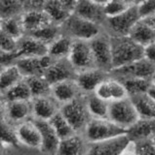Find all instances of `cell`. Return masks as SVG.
Here are the masks:
<instances>
[{"label":"cell","mask_w":155,"mask_h":155,"mask_svg":"<svg viewBox=\"0 0 155 155\" xmlns=\"http://www.w3.org/2000/svg\"><path fill=\"white\" fill-rule=\"evenodd\" d=\"M108 118L120 127L128 130L139 118L138 110L130 97L109 103Z\"/></svg>","instance_id":"5b68a950"},{"label":"cell","mask_w":155,"mask_h":155,"mask_svg":"<svg viewBox=\"0 0 155 155\" xmlns=\"http://www.w3.org/2000/svg\"><path fill=\"white\" fill-rule=\"evenodd\" d=\"M120 81L123 82L129 97H133L143 93H147L152 87V82L150 79L135 78V79H125Z\"/></svg>","instance_id":"e575fe53"},{"label":"cell","mask_w":155,"mask_h":155,"mask_svg":"<svg viewBox=\"0 0 155 155\" xmlns=\"http://www.w3.org/2000/svg\"><path fill=\"white\" fill-rule=\"evenodd\" d=\"M89 142L83 134L75 133L69 138L61 140L58 150L59 155H88Z\"/></svg>","instance_id":"7402d4cb"},{"label":"cell","mask_w":155,"mask_h":155,"mask_svg":"<svg viewBox=\"0 0 155 155\" xmlns=\"http://www.w3.org/2000/svg\"><path fill=\"white\" fill-rule=\"evenodd\" d=\"M16 132L19 142L23 148L40 152L42 139L40 130L34 119H28L16 126Z\"/></svg>","instance_id":"7c38bea8"},{"label":"cell","mask_w":155,"mask_h":155,"mask_svg":"<svg viewBox=\"0 0 155 155\" xmlns=\"http://www.w3.org/2000/svg\"><path fill=\"white\" fill-rule=\"evenodd\" d=\"M53 59L49 55L33 56L19 58L16 64L25 78L34 76H44L47 68L50 66Z\"/></svg>","instance_id":"e0dca14e"},{"label":"cell","mask_w":155,"mask_h":155,"mask_svg":"<svg viewBox=\"0 0 155 155\" xmlns=\"http://www.w3.org/2000/svg\"><path fill=\"white\" fill-rule=\"evenodd\" d=\"M31 103L33 119L50 120L62 110V105L52 96V94L33 98Z\"/></svg>","instance_id":"9a60e30c"},{"label":"cell","mask_w":155,"mask_h":155,"mask_svg":"<svg viewBox=\"0 0 155 155\" xmlns=\"http://www.w3.org/2000/svg\"><path fill=\"white\" fill-rule=\"evenodd\" d=\"M127 133L96 143H89L88 155H123L130 143Z\"/></svg>","instance_id":"30bf717a"},{"label":"cell","mask_w":155,"mask_h":155,"mask_svg":"<svg viewBox=\"0 0 155 155\" xmlns=\"http://www.w3.org/2000/svg\"><path fill=\"white\" fill-rule=\"evenodd\" d=\"M121 1H123L125 3H128L130 5H134L136 4V0H121Z\"/></svg>","instance_id":"681fc988"},{"label":"cell","mask_w":155,"mask_h":155,"mask_svg":"<svg viewBox=\"0 0 155 155\" xmlns=\"http://www.w3.org/2000/svg\"><path fill=\"white\" fill-rule=\"evenodd\" d=\"M15 55L17 60L23 57L48 55V45L38 40L34 36L26 34L18 40Z\"/></svg>","instance_id":"5bb4252c"},{"label":"cell","mask_w":155,"mask_h":155,"mask_svg":"<svg viewBox=\"0 0 155 155\" xmlns=\"http://www.w3.org/2000/svg\"><path fill=\"white\" fill-rule=\"evenodd\" d=\"M153 139H154V140H155V136H154V137H153Z\"/></svg>","instance_id":"db71d44e"},{"label":"cell","mask_w":155,"mask_h":155,"mask_svg":"<svg viewBox=\"0 0 155 155\" xmlns=\"http://www.w3.org/2000/svg\"><path fill=\"white\" fill-rule=\"evenodd\" d=\"M137 6L140 18H147L155 15V0H143Z\"/></svg>","instance_id":"b9f144b4"},{"label":"cell","mask_w":155,"mask_h":155,"mask_svg":"<svg viewBox=\"0 0 155 155\" xmlns=\"http://www.w3.org/2000/svg\"><path fill=\"white\" fill-rule=\"evenodd\" d=\"M43 10L49 16L53 22L60 24V25H62L73 13L72 10H70L69 7H66L65 5L58 1V0H49Z\"/></svg>","instance_id":"f546056e"},{"label":"cell","mask_w":155,"mask_h":155,"mask_svg":"<svg viewBox=\"0 0 155 155\" xmlns=\"http://www.w3.org/2000/svg\"><path fill=\"white\" fill-rule=\"evenodd\" d=\"M91 1H93L97 4H99V5H101V6H104V5L107 3L109 0H91Z\"/></svg>","instance_id":"7dc6e473"},{"label":"cell","mask_w":155,"mask_h":155,"mask_svg":"<svg viewBox=\"0 0 155 155\" xmlns=\"http://www.w3.org/2000/svg\"><path fill=\"white\" fill-rule=\"evenodd\" d=\"M61 111L69 121L75 132L79 134L84 133L87 125L92 119V115L87 107L86 94L62 105Z\"/></svg>","instance_id":"3957f363"},{"label":"cell","mask_w":155,"mask_h":155,"mask_svg":"<svg viewBox=\"0 0 155 155\" xmlns=\"http://www.w3.org/2000/svg\"><path fill=\"white\" fill-rule=\"evenodd\" d=\"M127 135L134 142L153 138L155 136V119L139 117L137 122L127 130Z\"/></svg>","instance_id":"cb8c5ba5"},{"label":"cell","mask_w":155,"mask_h":155,"mask_svg":"<svg viewBox=\"0 0 155 155\" xmlns=\"http://www.w3.org/2000/svg\"><path fill=\"white\" fill-rule=\"evenodd\" d=\"M26 34H30L53 21L43 9H27L22 15Z\"/></svg>","instance_id":"603a6c76"},{"label":"cell","mask_w":155,"mask_h":155,"mask_svg":"<svg viewBox=\"0 0 155 155\" xmlns=\"http://www.w3.org/2000/svg\"><path fill=\"white\" fill-rule=\"evenodd\" d=\"M131 6H132V5L125 3L123 1H121V0H109V1L104 6L106 18L118 16V15L124 13L126 10L129 9Z\"/></svg>","instance_id":"f35d334b"},{"label":"cell","mask_w":155,"mask_h":155,"mask_svg":"<svg viewBox=\"0 0 155 155\" xmlns=\"http://www.w3.org/2000/svg\"><path fill=\"white\" fill-rule=\"evenodd\" d=\"M58 1H60L61 3L65 5L66 7H69L72 11H74V8L76 6L77 2H78V0H58Z\"/></svg>","instance_id":"f6af8a7d"},{"label":"cell","mask_w":155,"mask_h":155,"mask_svg":"<svg viewBox=\"0 0 155 155\" xmlns=\"http://www.w3.org/2000/svg\"><path fill=\"white\" fill-rule=\"evenodd\" d=\"M25 79L17 64L0 67V91L5 92Z\"/></svg>","instance_id":"f1b7e54d"},{"label":"cell","mask_w":155,"mask_h":155,"mask_svg":"<svg viewBox=\"0 0 155 155\" xmlns=\"http://www.w3.org/2000/svg\"><path fill=\"white\" fill-rule=\"evenodd\" d=\"M73 13L90 21L99 24L101 27L106 21L104 6L91 1V0H78Z\"/></svg>","instance_id":"44dd1931"},{"label":"cell","mask_w":155,"mask_h":155,"mask_svg":"<svg viewBox=\"0 0 155 155\" xmlns=\"http://www.w3.org/2000/svg\"><path fill=\"white\" fill-rule=\"evenodd\" d=\"M108 77V72L96 67L89 70L78 72L75 80L83 94H90L94 93L99 85Z\"/></svg>","instance_id":"2e32d148"},{"label":"cell","mask_w":155,"mask_h":155,"mask_svg":"<svg viewBox=\"0 0 155 155\" xmlns=\"http://www.w3.org/2000/svg\"><path fill=\"white\" fill-rule=\"evenodd\" d=\"M94 93L109 103L128 97L127 90H126L123 82L118 79L111 77L110 75L99 85Z\"/></svg>","instance_id":"ac0fdd59"},{"label":"cell","mask_w":155,"mask_h":155,"mask_svg":"<svg viewBox=\"0 0 155 155\" xmlns=\"http://www.w3.org/2000/svg\"><path fill=\"white\" fill-rule=\"evenodd\" d=\"M142 1H143V0H136V4H138V3L142 2Z\"/></svg>","instance_id":"816d5d0a"},{"label":"cell","mask_w":155,"mask_h":155,"mask_svg":"<svg viewBox=\"0 0 155 155\" xmlns=\"http://www.w3.org/2000/svg\"><path fill=\"white\" fill-rule=\"evenodd\" d=\"M26 6L21 0H0V18L22 16Z\"/></svg>","instance_id":"8d00e7d4"},{"label":"cell","mask_w":155,"mask_h":155,"mask_svg":"<svg viewBox=\"0 0 155 155\" xmlns=\"http://www.w3.org/2000/svg\"><path fill=\"white\" fill-rule=\"evenodd\" d=\"M38 128L40 130L42 144L41 153L45 154H58V150L61 143V139L56 133L55 129L49 120H38L34 119Z\"/></svg>","instance_id":"d6986e66"},{"label":"cell","mask_w":155,"mask_h":155,"mask_svg":"<svg viewBox=\"0 0 155 155\" xmlns=\"http://www.w3.org/2000/svg\"><path fill=\"white\" fill-rule=\"evenodd\" d=\"M149 94L151 95L153 98L155 99V87L154 86H152L151 88H150V90H149Z\"/></svg>","instance_id":"c3c4849f"},{"label":"cell","mask_w":155,"mask_h":155,"mask_svg":"<svg viewBox=\"0 0 155 155\" xmlns=\"http://www.w3.org/2000/svg\"><path fill=\"white\" fill-rule=\"evenodd\" d=\"M143 57L155 64V41L145 46L143 48Z\"/></svg>","instance_id":"7bdbcfd3"},{"label":"cell","mask_w":155,"mask_h":155,"mask_svg":"<svg viewBox=\"0 0 155 155\" xmlns=\"http://www.w3.org/2000/svg\"><path fill=\"white\" fill-rule=\"evenodd\" d=\"M50 122L55 129L56 133L60 137L61 140H64L65 138H69L73 134H75V130L69 123V121L66 119L65 116L62 114V111H59L54 117L51 118Z\"/></svg>","instance_id":"d590c367"},{"label":"cell","mask_w":155,"mask_h":155,"mask_svg":"<svg viewBox=\"0 0 155 155\" xmlns=\"http://www.w3.org/2000/svg\"><path fill=\"white\" fill-rule=\"evenodd\" d=\"M136 144V154L147 155L155 154V140L153 138L144 139L135 142Z\"/></svg>","instance_id":"ab89813d"},{"label":"cell","mask_w":155,"mask_h":155,"mask_svg":"<svg viewBox=\"0 0 155 155\" xmlns=\"http://www.w3.org/2000/svg\"><path fill=\"white\" fill-rule=\"evenodd\" d=\"M73 41L74 40H72L69 36L62 33L56 40H54L48 46V55L52 59L69 58Z\"/></svg>","instance_id":"4316f807"},{"label":"cell","mask_w":155,"mask_h":155,"mask_svg":"<svg viewBox=\"0 0 155 155\" xmlns=\"http://www.w3.org/2000/svg\"><path fill=\"white\" fill-rule=\"evenodd\" d=\"M86 102L92 118H108L109 102L101 99L96 93L86 94Z\"/></svg>","instance_id":"4dcf8cb0"},{"label":"cell","mask_w":155,"mask_h":155,"mask_svg":"<svg viewBox=\"0 0 155 155\" xmlns=\"http://www.w3.org/2000/svg\"><path fill=\"white\" fill-rule=\"evenodd\" d=\"M113 68L120 67L143 57V47L130 36H111Z\"/></svg>","instance_id":"6da1fadb"},{"label":"cell","mask_w":155,"mask_h":155,"mask_svg":"<svg viewBox=\"0 0 155 155\" xmlns=\"http://www.w3.org/2000/svg\"><path fill=\"white\" fill-rule=\"evenodd\" d=\"M61 34H62V29L60 24L52 22L50 24H47V25L39 28L38 30L30 33V35L34 36L38 40L42 41L43 43H45L49 46Z\"/></svg>","instance_id":"74e56055"},{"label":"cell","mask_w":155,"mask_h":155,"mask_svg":"<svg viewBox=\"0 0 155 155\" xmlns=\"http://www.w3.org/2000/svg\"><path fill=\"white\" fill-rule=\"evenodd\" d=\"M69 59L77 72L89 70L97 67L89 41L74 40Z\"/></svg>","instance_id":"8fae6325"},{"label":"cell","mask_w":155,"mask_h":155,"mask_svg":"<svg viewBox=\"0 0 155 155\" xmlns=\"http://www.w3.org/2000/svg\"><path fill=\"white\" fill-rule=\"evenodd\" d=\"M21 1H22V2H23V4H25V6H26V3L27 0H21Z\"/></svg>","instance_id":"f5cc1de1"},{"label":"cell","mask_w":155,"mask_h":155,"mask_svg":"<svg viewBox=\"0 0 155 155\" xmlns=\"http://www.w3.org/2000/svg\"><path fill=\"white\" fill-rule=\"evenodd\" d=\"M31 101H1V118L15 127L33 118Z\"/></svg>","instance_id":"ba28073f"},{"label":"cell","mask_w":155,"mask_h":155,"mask_svg":"<svg viewBox=\"0 0 155 155\" xmlns=\"http://www.w3.org/2000/svg\"><path fill=\"white\" fill-rule=\"evenodd\" d=\"M49 0H27L26 10L27 9H43Z\"/></svg>","instance_id":"ee69618b"},{"label":"cell","mask_w":155,"mask_h":155,"mask_svg":"<svg viewBox=\"0 0 155 155\" xmlns=\"http://www.w3.org/2000/svg\"><path fill=\"white\" fill-rule=\"evenodd\" d=\"M130 98L132 99L140 118L155 119V99L149 94V92Z\"/></svg>","instance_id":"83f0119b"},{"label":"cell","mask_w":155,"mask_h":155,"mask_svg":"<svg viewBox=\"0 0 155 155\" xmlns=\"http://www.w3.org/2000/svg\"><path fill=\"white\" fill-rule=\"evenodd\" d=\"M18 47V39L0 31V51L15 52Z\"/></svg>","instance_id":"60d3db41"},{"label":"cell","mask_w":155,"mask_h":155,"mask_svg":"<svg viewBox=\"0 0 155 155\" xmlns=\"http://www.w3.org/2000/svg\"><path fill=\"white\" fill-rule=\"evenodd\" d=\"M154 70L155 64L148 61L146 58L143 57L139 60L129 63V64L113 68L110 71L109 75L118 80L135 79V78L151 80Z\"/></svg>","instance_id":"9c48e42d"},{"label":"cell","mask_w":155,"mask_h":155,"mask_svg":"<svg viewBox=\"0 0 155 155\" xmlns=\"http://www.w3.org/2000/svg\"><path fill=\"white\" fill-rule=\"evenodd\" d=\"M83 95L75 79L65 80L52 85V96L62 106Z\"/></svg>","instance_id":"ffe728a7"},{"label":"cell","mask_w":155,"mask_h":155,"mask_svg":"<svg viewBox=\"0 0 155 155\" xmlns=\"http://www.w3.org/2000/svg\"><path fill=\"white\" fill-rule=\"evenodd\" d=\"M32 94L26 78L17 84L1 93V101H30Z\"/></svg>","instance_id":"1f68e13d"},{"label":"cell","mask_w":155,"mask_h":155,"mask_svg":"<svg viewBox=\"0 0 155 155\" xmlns=\"http://www.w3.org/2000/svg\"><path fill=\"white\" fill-rule=\"evenodd\" d=\"M61 29L62 34L69 36L72 40L90 41L103 30V27L72 13L71 16L61 25Z\"/></svg>","instance_id":"7a4b0ae2"},{"label":"cell","mask_w":155,"mask_h":155,"mask_svg":"<svg viewBox=\"0 0 155 155\" xmlns=\"http://www.w3.org/2000/svg\"><path fill=\"white\" fill-rule=\"evenodd\" d=\"M89 42L97 68L110 73V71L113 69L111 36L103 29Z\"/></svg>","instance_id":"8992f818"},{"label":"cell","mask_w":155,"mask_h":155,"mask_svg":"<svg viewBox=\"0 0 155 155\" xmlns=\"http://www.w3.org/2000/svg\"><path fill=\"white\" fill-rule=\"evenodd\" d=\"M77 72L69 58L53 59L50 66L47 68L44 77L53 85L65 80L75 79Z\"/></svg>","instance_id":"4fadbf2b"},{"label":"cell","mask_w":155,"mask_h":155,"mask_svg":"<svg viewBox=\"0 0 155 155\" xmlns=\"http://www.w3.org/2000/svg\"><path fill=\"white\" fill-rule=\"evenodd\" d=\"M125 133H127V130L109 118H92L83 135L89 143H96Z\"/></svg>","instance_id":"52a82bcc"},{"label":"cell","mask_w":155,"mask_h":155,"mask_svg":"<svg viewBox=\"0 0 155 155\" xmlns=\"http://www.w3.org/2000/svg\"><path fill=\"white\" fill-rule=\"evenodd\" d=\"M26 81L30 88L32 99L52 94V84L44 76L27 77Z\"/></svg>","instance_id":"836d02e7"},{"label":"cell","mask_w":155,"mask_h":155,"mask_svg":"<svg viewBox=\"0 0 155 155\" xmlns=\"http://www.w3.org/2000/svg\"><path fill=\"white\" fill-rule=\"evenodd\" d=\"M0 31L6 33L18 40L26 34L22 16L2 18L0 21Z\"/></svg>","instance_id":"d6a6232c"},{"label":"cell","mask_w":155,"mask_h":155,"mask_svg":"<svg viewBox=\"0 0 155 155\" xmlns=\"http://www.w3.org/2000/svg\"><path fill=\"white\" fill-rule=\"evenodd\" d=\"M151 82H152V86L155 87V70L152 74V77H151Z\"/></svg>","instance_id":"f907efd6"},{"label":"cell","mask_w":155,"mask_h":155,"mask_svg":"<svg viewBox=\"0 0 155 155\" xmlns=\"http://www.w3.org/2000/svg\"><path fill=\"white\" fill-rule=\"evenodd\" d=\"M143 19H145L150 25H151L154 29H155V15H153L152 17H150V18H143Z\"/></svg>","instance_id":"bcb514c9"},{"label":"cell","mask_w":155,"mask_h":155,"mask_svg":"<svg viewBox=\"0 0 155 155\" xmlns=\"http://www.w3.org/2000/svg\"><path fill=\"white\" fill-rule=\"evenodd\" d=\"M23 148L19 142L16 127L1 118V152L6 150L9 153L11 150Z\"/></svg>","instance_id":"484cf974"},{"label":"cell","mask_w":155,"mask_h":155,"mask_svg":"<svg viewBox=\"0 0 155 155\" xmlns=\"http://www.w3.org/2000/svg\"><path fill=\"white\" fill-rule=\"evenodd\" d=\"M140 19L137 4L132 5L124 13L116 17L107 18L103 29L110 36H129L131 30Z\"/></svg>","instance_id":"277c9868"},{"label":"cell","mask_w":155,"mask_h":155,"mask_svg":"<svg viewBox=\"0 0 155 155\" xmlns=\"http://www.w3.org/2000/svg\"><path fill=\"white\" fill-rule=\"evenodd\" d=\"M129 36L143 48L155 41V29L143 18H140L131 30Z\"/></svg>","instance_id":"d4e9b609"}]
</instances>
